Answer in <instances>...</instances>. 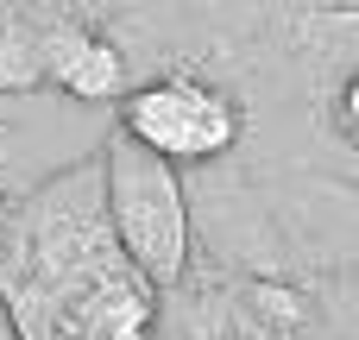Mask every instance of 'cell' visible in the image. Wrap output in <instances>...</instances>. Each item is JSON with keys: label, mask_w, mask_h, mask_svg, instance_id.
<instances>
[{"label": "cell", "mask_w": 359, "mask_h": 340, "mask_svg": "<svg viewBox=\"0 0 359 340\" xmlns=\"http://www.w3.org/2000/svg\"><path fill=\"white\" fill-rule=\"evenodd\" d=\"M107 215H114V233L145 284L183 278L189 221H183V189L170 177V158L145 151L139 139H120L107 151Z\"/></svg>", "instance_id": "6da1fadb"}, {"label": "cell", "mask_w": 359, "mask_h": 340, "mask_svg": "<svg viewBox=\"0 0 359 340\" xmlns=\"http://www.w3.org/2000/svg\"><path fill=\"white\" fill-rule=\"evenodd\" d=\"M120 132L170 164H202V158L233 151L240 107L196 76H164V82H145L120 101Z\"/></svg>", "instance_id": "7a4b0ae2"}, {"label": "cell", "mask_w": 359, "mask_h": 340, "mask_svg": "<svg viewBox=\"0 0 359 340\" xmlns=\"http://www.w3.org/2000/svg\"><path fill=\"white\" fill-rule=\"evenodd\" d=\"M57 76H63V88L69 95H82V101H114L120 95V50L107 44V38H63V57H57Z\"/></svg>", "instance_id": "3957f363"}, {"label": "cell", "mask_w": 359, "mask_h": 340, "mask_svg": "<svg viewBox=\"0 0 359 340\" xmlns=\"http://www.w3.org/2000/svg\"><path fill=\"white\" fill-rule=\"evenodd\" d=\"M341 120H347V132L359 139V76L347 82V88H341Z\"/></svg>", "instance_id": "277c9868"}]
</instances>
